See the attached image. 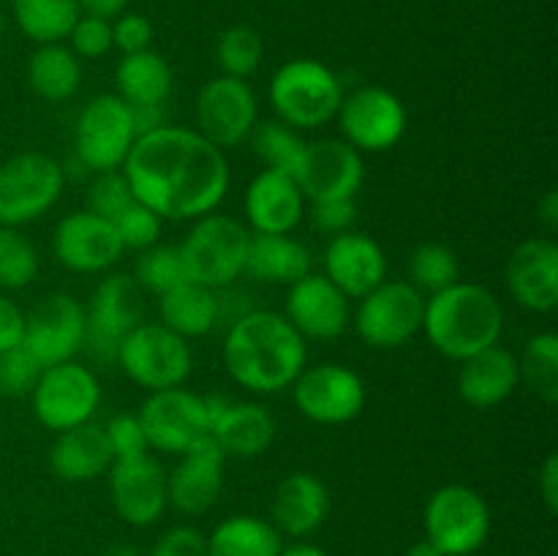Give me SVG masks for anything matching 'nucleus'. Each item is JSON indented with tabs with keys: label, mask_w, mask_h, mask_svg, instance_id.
Returning a JSON list of instances; mask_svg holds the SVG:
<instances>
[{
	"label": "nucleus",
	"mask_w": 558,
	"mask_h": 556,
	"mask_svg": "<svg viewBox=\"0 0 558 556\" xmlns=\"http://www.w3.org/2000/svg\"><path fill=\"white\" fill-rule=\"evenodd\" d=\"M123 174L136 202L163 221H196L216 213L229 191L227 153L183 125L167 123L140 136Z\"/></svg>",
	"instance_id": "1"
},
{
	"label": "nucleus",
	"mask_w": 558,
	"mask_h": 556,
	"mask_svg": "<svg viewBox=\"0 0 558 556\" xmlns=\"http://www.w3.org/2000/svg\"><path fill=\"white\" fill-rule=\"evenodd\" d=\"M308 360L305 338L276 311H245L223 338V365L251 392H281L294 385Z\"/></svg>",
	"instance_id": "2"
},
{
	"label": "nucleus",
	"mask_w": 558,
	"mask_h": 556,
	"mask_svg": "<svg viewBox=\"0 0 558 556\" xmlns=\"http://www.w3.org/2000/svg\"><path fill=\"white\" fill-rule=\"evenodd\" d=\"M423 333L445 358L463 363L472 354L494 347L505 333L501 300L483 283L456 281L425 298Z\"/></svg>",
	"instance_id": "3"
},
{
	"label": "nucleus",
	"mask_w": 558,
	"mask_h": 556,
	"mask_svg": "<svg viewBox=\"0 0 558 556\" xmlns=\"http://www.w3.org/2000/svg\"><path fill=\"white\" fill-rule=\"evenodd\" d=\"M267 98L276 120L292 125L294 131H311L338 118L343 85L319 60L298 58L272 74Z\"/></svg>",
	"instance_id": "4"
},
{
	"label": "nucleus",
	"mask_w": 558,
	"mask_h": 556,
	"mask_svg": "<svg viewBox=\"0 0 558 556\" xmlns=\"http://www.w3.org/2000/svg\"><path fill=\"white\" fill-rule=\"evenodd\" d=\"M251 229L223 213H207L178 245L189 281L207 289H227L245 273Z\"/></svg>",
	"instance_id": "5"
},
{
	"label": "nucleus",
	"mask_w": 558,
	"mask_h": 556,
	"mask_svg": "<svg viewBox=\"0 0 558 556\" xmlns=\"http://www.w3.org/2000/svg\"><path fill=\"white\" fill-rule=\"evenodd\" d=\"M114 363L134 385L156 392L183 387L194 371V354L189 341L167 330L161 322H140L123 338Z\"/></svg>",
	"instance_id": "6"
},
{
	"label": "nucleus",
	"mask_w": 558,
	"mask_h": 556,
	"mask_svg": "<svg viewBox=\"0 0 558 556\" xmlns=\"http://www.w3.org/2000/svg\"><path fill=\"white\" fill-rule=\"evenodd\" d=\"M65 169L47 153H16L0 164V227H25L58 205Z\"/></svg>",
	"instance_id": "7"
},
{
	"label": "nucleus",
	"mask_w": 558,
	"mask_h": 556,
	"mask_svg": "<svg viewBox=\"0 0 558 556\" xmlns=\"http://www.w3.org/2000/svg\"><path fill=\"white\" fill-rule=\"evenodd\" d=\"M425 537L445 556H472L490 537V507L474 488L450 483L425 501Z\"/></svg>",
	"instance_id": "8"
},
{
	"label": "nucleus",
	"mask_w": 558,
	"mask_h": 556,
	"mask_svg": "<svg viewBox=\"0 0 558 556\" xmlns=\"http://www.w3.org/2000/svg\"><path fill=\"white\" fill-rule=\"evenodd\" d=\"M142 322V287L134 276L101 278L85 305V352L98 365H112L123 338Z\"/></svg>",
	"instance_id": "9"
},
{
	"label": "nucleus",
	"mask_w": 558,
	"mask_h": 556,
	"mask_svg": "<svg viewBox=\"0 0 558 556\" xmlns=\"http://www.w3.org/2000/svg\"><path fill=\"white\" fill-rule=\"evenodd\" d=\"M142 431L150 450L183 456L191 447L210 436V407L207 398L185 390V387H169L156 390L142 401L140 412Z\"/></svg>",
	"instance_id": "10"
},
{
	"label": "nucleus",
	"mask_w": 558,
	"mask_h": 556,
	"mask_svg": "<svg viewBox=\"0 0 558 556\" xmlns=\"http://www.w3.org/2000/svg\"><path fill=\"white\" fill-rule=\"evenodd\" d=\"M136 142L131 109L118 93H104L85 104L74 125V153L90 172L123 169Z\"/></svg>",
	"instance_id": "11"
},
{
	"label": "nucleus",
	"mask_w": 558,
	"mask_h": 556,
	"mask_svg": "<svg viewBox=\"0 0 558 556\" xmlns=\"http://www.w3.org/2000/svg\"><path fill=\"white\" fill-rule=\"evenodd\" d=\"M31 403L38 423L60 434L90 423L101 407V385L87 365L69 360L41 371L31 392Z\"/></svg>",
	"instance_id": "12"
},
{
	"label": "nucleus",
	"mask_w": 558,
	"mask_h": 556,
	"mask_svg": "<svg viewBox=\"0 0 558 556\" xmlns=\"http://www.w3.org/2000/svg\"><path fill=\"white\" fill-rule=\"evenodd\" d=\"M425 294L409 281H381L360 298L354 330L368 347L396 349L423 330Z\"/></svg>",
	"instance_id": "13"
},
{
	"label": "nucleus",
	"mask_w": 558,
	"mask_h": 556,
	"mask_svg": "<svg viewBox=\"0 0 558 556\" xmlns=\"http://www.w3.org/2000/svg\"><path fill=\"white\" fill-rule=\"evenodd\" d=\"M259 123V101L248 80L216 76L196 96V131L223 153L248 142Z\"/></svg>",
	"instance_id": "14"
},
{
	"label": "nucleus",
	"mask_w": 558,
	"mask_h": 556,
	"mask_svg": "<svg viewBox=\"0 0 558 556\" xmlns=\"http://www.w3.org/2000/svg\"><path fill=\"white\" fill-rule=\"evenodd\" d=\"M292 398L305 420L319 425H343L365 407V382L357 371L341 363H319L303 368L294 379Z\"/></svg>",
	"instance_id": "15"
},
{
	"label": "nucleus",
	"mask_w": 558,
	"mask_h": 556,
	"mask_svg": "<svg viewBox=\"0 0 558 556\" xmlns=\"http://www.w3.org/2000/svg\"><path fill=\"white\" fill-rule=\"evenodd\" d=\"M343 142L360 153L390 150L407 134V107L396 93L379 85L357 87L343 96L338 109Z\"/></svg>",
	"instance_id": "16"
},
{
	"label": "nucleus",
	"mask_w": 558,
	"mask_h": 556,
	"mask_svg": "<svg viewBox=\"0 0 558 556\" xmlns=\"http://www.w3.org/2000/svg\"><path fill=\"white\" fill-rule=\"evenodd\" d=\"M22 347L41 368L69 363L85 347V303L74 294H47L31 314H25Z\"/></svg>",
	"instance_id": "17"
},
{
	"label": "nucleus",
	"mask_w": 558,
	"mask_h": 556,
	"mask_svg": "<svg viewBox=\"0 0 558 556\" xmlns=\"http://www.w3.org/2000/svg\"><path fill=\"white\" fill-rule=\"evenodd\" d=\"M294 180L305 202L354 200L365 180L363 153L343 140L305 142Z\"/></svg>",
	"instance_id": "18"
},
{
	"label": "nucleus",
	"mask_w": 558,
	"mask_h": 556,
	"mask_svg": "<svg viewBox=\"0 0 558 556\" xmlns=\"http://www.w3.org/2000/svg\"><path fill=\"white\" fill-rule=\"evenodd\" d=\"M109 499L120 521L129 527H150L169 505L167 472L150 452L114 461L109 467Z\"/></svg>",
	"instance_id": "19"
},
{
	"label": "nucleus",
	"mask_w": 558,
	"mask_h": 556,
	"mask_svg": "<svg viewBox=\"0 0 558 556\" xmlns=\"http://www.w3.org/2000/svg\"><path fill=\"white\" fill-rule=\"evenodd\" d=\"M54 259L71 273H104L123 256L112 221L90 210H74L54 227Z\"/></svg>",
	"instance_id": "20"
},
{
	"label": "nucleus",
	"mask_w": 558,
	"mask_h": 556,
	"mask_svg": "<svg viewBox=\"0 0 558 556\" xmlns=\"http://www.w3.org/2000/svg\"><path fill=\"white\" fill-rule=\"evenodd\" d=\"M283 316L300 336L314 341H332L343 336L352 322L349 298L325 273H308L289 287Z\"/></svg>",
	"instance_id": "21"
},
{
	"label": "nucleus",
	"mask_w": 558,
	"mask_h": 556,
	"mask_svg": "<svg viewBox=\"0 0 558 556\" xmlns=\"http://www.w3.org/2000/svg\"><path fill=\"white\" fill-rule=\"evenodd\" d=\"M505 281L521 309L548 314L558 305V245L554 238H529L515 245Z\"/></svg>",
	"instance_id": "22"
},
{
	"label": "nucleus",
	"mask_w": 558,
	"mask_h": 556,
	"mask_svg": "<svg viewBox=\"0 0 558 556\" xmlns=\"http://www.w3.org/2000/svg\"><path fill=\"white\" fill-rule=\"evenodd\" d=\"M210 407V436L227 458H256L276 442L278 423L265 403L207 398Z\"/></svg>",
	"instance_id": "23"
},
{
	"label": "nucleus",
	"mask_w": 558,
	"mask_h": 556,
	"mask_svg": "<svg viewBox=\"0 0 558 556\" xmlns=\"http://www.w3.org/2000/svg\"><path fill=\"white\" fill-rule=\"evenodd\" d=\"M223 467L227 456L207 436L189 452H183L178 467L167 474L169 505L183 516H202L218 501L223 491Z\"/></svg>",
	"instance_id": "24"
},
{
	"label": "nucleus",
	"mask_w": 558,
	"mask_h": 556,
	"mask_svg": "<svg viewBox=\"0 0 558 556\" xmlns=\"http://www.w3.org/2000/svg\"><path fill=\"white\" fill-rule=\"evenodd\" d=\"M243 213L251 232L292 234L305 218V196L292 174L262 169L245 189Z\"/></svg>",
	"instance_id": "25"
},
{
	"label": "nucleus",
	"mask_w": 558,
	"mask_h": 556,
	"mask_svg": "<svg viewBox=\"0 0 558 556\" xmlns=\"http://www.w3.org/2000/svg\"><path fill=\"white\" fill-rule=\"evenodd\" d=\"M325 276L347 294L360 300L387 281L385 249L365 232L336 234L325 249Z\"/></svg>",
	"instance_id": "26"
},
{
	"label": "nucleus",
	"mask_w": 558,
	"mask_h": 556,
	"mask_svg": "<svg viewBox=\"0 0 558 556\" xmlns=\"http://www.w3.org/2000/svg\"><path fill=\"white\" fill-rule=\"evenodd\" d=\"M518 385H521L518 354L501 343L466 358L458 371V396L474 409L499 407L515 392Z\"/></svg>",
	"instance_id": "27"
},
{
	"label": "nucleus",
	"mask_w": 558,
	"mask_h": 556,
	"mask_svg": "<svg viewBox=\"0 0 558 556\" xmlns=\"http://www.w3.org/2000/svg\"><path fill=\"white\" fill-rule=\"evenodd\" d=\"M272 527L289 537H308L330 516V491L316 474L292 472L272 494Z\"/></svg>",
	"instance_id": "28"
},
{
	"label": "nucleus",
	"mask_w": 558,
	"mask_h": 556,
	"mask_svg": "<svg viewBox=\"0 0 558 556\" xmlns=\"http://www.w3.org/2000/svg\"><path fill=\"white\" fill-rule=\"evenodd\" d=\"M114 463L107 431L101 423H82L76 428L60 431L49 447V469L65 483H90L109 472Z\"/></svg>",
	"instance_id": "29"
},
{
	"label": "nucleus",
	"mask_w": 558,
	"mask_h": 556,
	"mask_svg": "<svg viewBox=\"0 0 558 556\" xmlns=\"http://www.w3.org/2000/svg\"><path fill=\"white\" fill-rule=\"evenodd\" d=\"M314 273V256L305 243L294 240L292 234H259L251 232L248 254H245L243 276L259 283H283L292 287L294 281Z\"/></svg>",
	"instance_id": "30"
},
{
	"label": "nucleus",
	"mask_w": 558,
	"mask_h": 556,
	"mask_svg": "<svg viewBox=\"0 0 558 556\" xmlns=\"http://www.w3.org/2000/svg\"><path fill=\"white\" fill-rule=\"evenodd\" d=\"M158 316L167 330L180 338H202L221 322L218 289H207L196 281H183L158 298Z\"/></svg>",
	"instance_id": "31"
},
{
	"label": "nucleus",
	"mask_w": 558,
	"mask_h": 556,
	"mask_svg": "<svg viewBox=\"0 0 558 556\" xmlns=\"http://www.w3.org/2000/svg\"><path fill=\"white\" fill-rule=\"evenodd\" d=\"M174 85L172 69L153 49L123 55L114 69V87L129 107H163Z\"/></svg>",
	"instance_id": "32"
},
{
	"label": "nucleus",
	"mask_w": 558,
	"mask_h": 556,
	"mask_svg": "<svg viewBox=\"0 0 558 556\" xmlns=\"http://www.w3.org/2000/svg\"><path fill=\"white\" fill-rule=\"evenodd\" d=\"M27 85L44 101H69L82 85L80 58L63 44H38L27 60Z\"/></svg>",
	"instance_id": "33"
},
{
	"label": "nucleus",
	"mask_w": 558,
	"mask_h": 556,
	"mask_svg": "<svg viewBox=\"0 0 558 556\" xmlns=\"http://www.w3.org/2000/svg\"><path fill=\"white\" fill-rule=\"evenodd\" d=\"M281 532L265 518L232 516L207 537V556H281Z\"/></svg>",
	"instance_id": "34"
},
{
	"label": "nucleus",
	"mask_w": 558,
	"mask_h": 556,
	"mask_svg": "<svg viewBox=\"0 0 558 556\" xmlns=\"http://www.w3.org/2000/svg\"><path fill=\"white\" fill-rule=\"evenodd\" d=\"M20 31L36 44H60L82 11L76 0H11Z\"/></svg>",
	"instance_id": "35"
},
{
	"label": "nucleus",
	"mask_w": 558,
	"mask_h": 556,
	"mask_svg": "<svg viewBox=\"0 0 558 556\" xmlns=\"http://www.w3.org/2000/svg\"><path fill=\"white\" fill-rule=\"evenodd\" d=\"M521 382L548 407L558 403V336L537 333L529 338L526 349L518 358Z\"/></svg>",
	"instance_id": "36"
},
{
	"label": "nucleus",
	"mask_w": 558,
	"mask_h": 556,
	"mask_svg": "<svg viewBox=\"0 0 558 556\" xmlns=\"http://www.w3.org/2000/svg\"><path fill=\"white\" fill-rule=\"evenodd\" d=\"M248 140L265 169H276V172H287L294 178V169L305 150V140L300 136V131L281 120H265V123L254 125Z\"/></svg>",
	"instance_id": "37"
},
{
	"label": "nucleus",
	"mask_w": 558,
	"mask_h": 556,
	"mask_svg": "<svg viewBox=\"0 0 558 556\" xmlns=\"http://www.w3.org/2000/svg\"><path fill=\"white\" fill-rule=\"evenodd\" d=\"M409 278L412 287L420 289L425 298L441 292L461 281V265L450 245L445 243H423L412 251L409 259Z\"/></svg>",
	"instance_id": "38"
},
{
	"label": "nucleus",
	"mask_w": 558,
	"mask_h": 556,
	"mask_svg": "<svg viewBox=\"0 0 558 556\" xmlns=\"http://www.w3.org/2000/svg\"><path fill=\"white\" fill-rule=\"evenodd\" d=\"M134 281L140 283L142 289L156 294V298H161L163 292L189 281L178 245L156 243L150 245V249L140 251L134 265Z\"/></svg>",
	"instance_id": "39"
},
{
	"label": "nucleus",
	"mask_w": 558,
	"mask_h": 556,
	"mask_svg": "<svg viewBox=\"0 0 558 556\" xmlns=\"http://www.w3.org/2000/svg\"><path fill=\"white\" fill-rule=\"evenodd\" d=\"M262 58H265V47H262V38L254 27L234 25L218 38L216 60L223 76L248 80L262 65Z\"/></svg>",
	"instance_id": "40"
},
{
	"label": "nucleus",
	"mask_w": 558,
	"mask_h": 556,
	"mask_svg": "<svg viewBox=\"0 0 558 556\" xmlns=\"http://www.w3.org/2000/svg\"><path fill=\"white\" fill-rule=\"evenodd\" d=\"M36 273V245L20 229L0 227V289H25Z\"/></svg>",
	"instance_id": "41"
},
{
	"label": "nucleus",
	"mask_w": 558,
	"mask_h": 556,
	"mask_svg": "<svg viewBox=\"0 0 558 556\" xmlns=\"http://www.w3.org/2000/svg\"><path fill=\"white\" fill-rule=\"evenodd\" d=\"M136 202L134 191H131L129 180H125L123 169H112V172H98L93 178L90 189H87V207L85 210L96 213V216L114 221L125 207Z\"/></svg>",
	"instance_id": "42"
},
{
	"label": "nucleus",
	"mask_w": 558,
	"mask_h": 556,
	"mask_svg": "<svg viewBox=\"0 0 558 556\" xmlns=\"http://www.w3.org/2000/svg\"><path fill=\"white\" fill-rule=\"evenodd\" d=\"M112 227L114 232H118L123 251H145L161 240L163 218L156 216V213H153L150 207L142 205V202H134V205L125 207V210L114 218Z\"/></svg>",
	"instance_id": "43"
},
{
	"label": "nucleus",
	"mask_w": 558,
	"mask_h": 556,
	"mask_svg": "<svg viewBox=\"0 0 558 556\" xmlns=\"http://www.w3.org/2000/svg\"><path fill=\"white\" fill-rule=\"evenodd\" d=\"M41 365L36 363L25 347L9 349L0 354V396L5 398H22L31 396L36 387L38 376H41Z\"/></svg>",
	"instance_id": "44"
},
{
	"label": "nucleus",
	"mask_w": 558,
	"mask_h": 556,
	"mask_svg": "<svg viewBox=\"0 0 558 556\" xmlns=\"http://www.w3.org/2000/svg\"><path fill=\"white\" fill-rule=\"evenodd\" d=\"M69 41H71L69 49L76 55V58H85V60L104 58V55L112 49V22L82 14L80 20L74 22V27H71Z\"/></svg>",
	"instance_id": "45"
},
{
	"label": "nucleus",
	"mask_w": 558,
	"mask_h": 556,
	"mask_svg": "<svg viewBox=\"0 0 558 556\" xmlns=\"http://www.w3.org/2000/svg\"><path fill=\"white\" fill-rule=\"evenodd\" d=\"M104 431H107L114 461H125V458H136L150 452L145 431H142V423L136 414H114V418L104 425Z\"/></svg>",
	"instance_id": "46"
},
{
	"label": "nucleus",
	"mask_w": 558,
	"mask_h": 556,
	"mask_svg": "<svg viewBox=\"0 0 558 556\" xmlns=\"http://www.w3.org/2000/svg\"><path fill=\"white\" fill-rule=\"evenodd\" d=\"M305 216L311 218V227L319 229L322 234H336L349 232L357 221V202L354 200H322L311 202V207H305Z\"/></svg>",
	"instance_id": "47"
},
{
	"label": "nucleus",
	"mask_w": 558,
	"mask_h": 556,
	"mask_svg": "<svg viewBox=\"0 0 558 556\" xmlns=\"http://www.w3.org/2000/svg\"><path fill=\"white\" fill-rule=\"evenodd\" d=\"M153 44V25L142 14H120L112 20V47L123 55L145 52Z\"/></svg>",
	"instance_id": "48"
},
{
	"label": "nucleus",
	"mask_w": 558,
	"mask_h": 556,
	"mask_svg": "<svg viewBox=\"0 0 558 556\" xmlns=\"http://www.w3.org/2000/svg\"><path fill=\"white\" fill-rule=\"evenodd\" d=\"M147 556H207V537L194 527H174L156 540Z\"/></svg>",
	"instance_id": "49"
},
{
	"label": "nucleus",
	"mask_w": 558,
	"mask_h": 556,
	"mask_svg": "<svg viewBox=\"0 0 558 556\" xmlns=\"http://www.w3.org/2000/svg\"><path fill=\"white\" fill-rule=\"evenodd\" d=\"M22 338H25V314L14 300L0 294V354L22 347Z\"/></svg>",
	"instance_id": "50"
},
{
	"label": "nucleus",
	"mask_w": 558,
	"mask_h": 556,
	"mask_svg": "<svg viewBox=\"0 0 558 556\" xmlns=\"http://www.w3.org/2000/svg\"><path fill=\"white\" fill-rule=\"evenodd\" d=\"M539 496H543L545 507H548V512L554 516L558 510V456L556 452H550L548 458H545L543 469H539Z\"/></svg>",
	"instance_id": "51"
},
{
	"label": "nucleus",
	"mask_w": 558,
	"mask_h": 556,
	"mask_svg": "<svg viewBox=\"0 0 558 556\" xmlns=\"http://www.w3.org/2000/svg\"><path fill=\"white\" fill-rule=\"evenodd\" d=\"M131 109V123H134L136 140L150 131L167 125V114H163V107H129Z\"/></svg>",
	"instance_id": "52"
},
{
	"label": "nucleus",
	"mask_w": 558,
	"mask_h": 556,
	"mask_svg": "<svg viewBox=\"0 0 558 556\" xmlns=\"http://www.w3.org/2000/svg\"><path fill=\"white\" fill-rule=\"evenodd\" d=\"M80 3V11L87 16H98V20H109L120 16L129 5V0H76Z\"/></svg>",
	"instance_id": "53"
},
{
	"label": "nucleus",
	"mask_w": 558,
	"mask_h": 556,
	"mask_svg": "<svg viewBox=\"0 0 558 556\" xmlns=\"http://www.w3.org/2000/svg\"><path fill=\"white\" fill-rule=\"evenodd\" d=\"M537 218L548 232H556L558 229V191L556 189L545 191L543 200L537 202Z\"/></svg>",
	"instance_id": "54"
},
{
	"label": "nucleus",
	"mask_w": 558,
	"mask_h": 556,
	"mask_svg": "<svg viewBox=\"0 0 558 556\" xmlns=\"http://www.w3.org/2000/svg\"><path fill=\"white\" fill-rule=\"evenodd\" d=\"M281 556H327L319 545L311 543H294L289 548H281Z\"/></svg>",
	"instance_id": "55"
},
{
	"label": "nucleus",
	"mask_w": 558,
	"mask_h": 556,
	"mask_svg": "<svg viewBox=\"0 0 558 556\" xmlns=\"http://www.w3.org/2000/svg\"><path fill=\"white\" fill-rule=\"evenodd\" d=\"M407 556H445V554H441V551L436 548V545L430 543L428 537H423V540H417V543H414L412 548L407 551Z\"/></svg>",
	"instance_id": "56"
},
{
	"label": "nucleus",
	"mask_w": 558,
	"mask_h": 556,
	"mask_svg": "<svg viewBox=\"0 0 558 556\" xmlns=\"http://www.w3.org/2000/svg\"><path fill=\"white\" fill-rule=\"evenodd\" d=\"M104 556H142V551L131 543H114V545H109L107 554Z\"/></svg>",
	"instance_id": "57"
},
{
	"label": "nucleus",
	"mask_w": 558,
	"mask_h": 556,
	"mask_svg": "<svg viewBox=\"0 0 558 556\" xmlns=\"http://www.w3.org/2000/svg\"><path fill=\"white\" fill-rule=\"evenodd\" d=\"M3 31H5V16L3 11H0V36H3Z\"/></svg>",
	"instance_id": "58"
}]
</instances>
